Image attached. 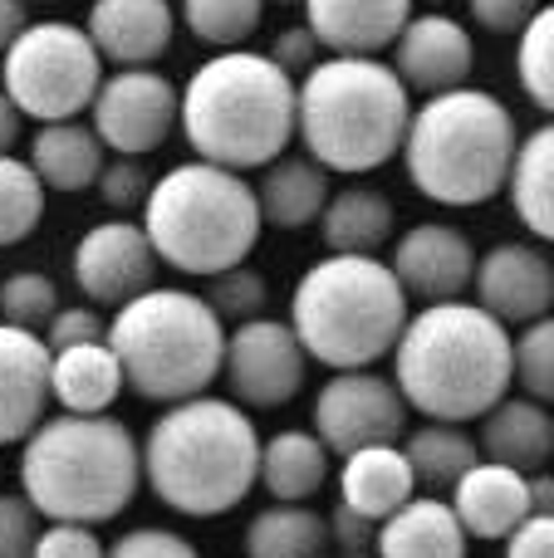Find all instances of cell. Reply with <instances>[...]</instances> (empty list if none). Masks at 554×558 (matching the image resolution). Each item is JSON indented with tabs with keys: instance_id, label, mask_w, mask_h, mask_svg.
I'll use <instances>...</instances> for the list:
<instances>
[{
	"instance_id": "obj_1",
	"label": "cell",
	"mask_w": 554,
	"mask_h": 558,
	"mask_svg": "<svg viewBox=\"0 0 554 558\" xmlns=\"http://www.w3.org/2000/svg\"><path fill=\"white\" fill-rule=\"evenodd\" d=\"M510 343L516 333L477 299L422 304V314H408L388 353L393 383L408 412H422L427 422H477L516 387Z\"/></svg>"
},
{
	"instance_id": "obj_2",
	"label": "cell",
	"mask_w": 554,
	"mask_h": 558,
	"mask_svg": "<svg viewBox=\"0 0 554 558\" xmlns=\"http://www.w3.org/2000/svg\"><path fill=\"white\" fill-rule=\"evenodd\" d=\"M143 441V485L177 514L216 520L261 485V432L231 397H186L153 416Z\"/></svg>"
},
{
	"instance_id": "obj_3",
	"label": "cell",
	"mask_w": 554,
	"mask_h": 558,
	"mask_svg": "<svg viewBox=\"0 0 554 558\" xmlns=\"http://www.w3.org/2000/svg\"><path fill=\"white\" fill-rule=\"evenodd\" d=\"M143 490V441L113 412L45 416L20 441V495L45 520L108 524Z\"/></svg>"
},
{
	"instance_id": "obj_4",
	"label": "cell",
	"mask_w": 554,
	"mask_h": 558,
	"mask_svg": "<svg viewBox=\"0 0 554 558\" xmlns=\"http://www.w3.org/2000/svg\"><path fill=\"white\" fill-rule=\"evenodd\" d=\"M196 162L226 172H261L290 153L294 137V78L255 49H221L192 69L177 108Z\"/></svg>"
},
{
	"instance_id": "obj_5",
	"label": "cell",
	"mask_w": 554,
	"mask_h": 558,
	"mask_svg": "<svg viewBox=\"0 0 554 558\" xmlns=\"http://www.w3.org/2000/svg\"><path fill=\"white\" fill-rule=\"evenodd\" d=\"M412 123L408 84L369 54H329L294 84V137L304 157L339 177H363L402 157Z\"/></svg>"
},
{
	"instance_id": "obj_6",
	"label": "cell",
	"mask_w": 554,
	"mask_h": 558,
	"mask_svg": "<svg viewBox=\"0 0 554 558\" xmlns=\"http://www.w3.org/2000/svg\"><path fill=\"white\" fill-rule=\"evenodd\" d=\"M516 113L486 88H447L412 108L402 162L408 182L437 206H481L506 192L516 162Z\"/></svg>"
},
{
	"instance_id": "obj_7",
	"label": "cell",
	"mask_w": 554,
	"mask_h": 558,
	"mask_svg": "<svg viewBox=\"0 0 554 558\" xmlns=\"http://www.w3.org/2000/svg\"><path fill=\"white\" fill-rule=\"evenodd\" d=\"M408 324V289L378 255H324L290 294V328L329 373L373 367Z\"/></svg>"
},
{
	"instance_id": "obj_8",
	"label": "cell",
	"mask_w": 554,
	"mask_h": 558,
	"mask_svg": "<svg viewBox=\"0 0 554 558\" xmlns=\"http://www.w3.org/2000/svg\"><path fill=\"white\" fill-rule=\"evenodd\" d=\"M108 348L133 397L157 407L212 392L226 363V324L192 289L153 284L108 318Z\"/></svg>"
},
{
	"instance_id": "obj_9",
	"label": "cell",
	"mask_w": 554,
	"mask_h": 558,
	"mask_svg": "<svg viewBox=\"0 0 554 558\" xmlns=\"http://www.w3.org/2000/svg\"><path fill=\"white\" fill-rule=\"evenodd\" d=\"M143 231L157 265L177 275L212 279L231 265H245L261 245V202L241 172L212 162H182L153 182L143 202Z\"/></svg>"
},
{
	"instance_id": "obj_10",
	"label": "cell",
	"mask_w": 554,
	"mask_h": 558,
	"mask_svg": "<svg viewBox=\"0 0 554 558\" xmlns=\"http://www.w3.org/2000/svg\"><path fill=\"white\" fill-rule=\"evenodd\" d=\"M98 84H104V59L88 29L74 20H29L15 45L0 54V88L35 123H64L88 113Z\"/></svg>"
},
{
	"instance_id": "obj_11",
	"label": "cell",
	"mask_w": 554,
	"mask_h": 558,
	"mask_svg": "<svg viewBox=\"0 0 554 558\" xmlns=\"http://www.w3.org/2000/svg\"><path fill=\"white\" fill-rule=\"evenodd\" d=\"M402 432H408V402L398 383L373 367L334 373L314 397V436L339 461L363 446H398Z\"/></svg>"
},
{
	"instance_id": "obj_12",
	"label": "cell",
	"mask_w": 554,
	"mask_h": 558,
	"mask_svg": "<svg viewBox=\"0 0 554 558\" xmlns=\"http://www.w3.org/2000/svg\"><path fill=\"white\" fill-rule=\"evenodd\" d=\"M304 373H310V353L285 318L261 314L226 328L221 377L231 387V402H241L245 412H275V407L294 402Z\"/></svg>"
},
{
	"instance_id": "obj_13",
	"label": "cell",
	"mask_w": 554,
	"mask_h": 558,
	"mask_svg": "<svg viewBox=\"0 0 554 558\" xmlns=\"http://www.w3.org/2000/svg\"><path fill=\"white\" fill-rule=\"evenodd\" d=\"M182 88L157 69H113L104 74L94 104H88V128L113 157H147L172 137Z\"/></svg>"
},
{
	"instance_id": "obj_14",
	"label": "cell",
	"mask_w": 554,
	"mask_h": 558,
	"mask_svg": "<svg viewBox=\"0 0 554 558\" xmlns=\"http://www.w3.org/2000/svg\"><path fill=\"white\" fill-rule=\"evenodd\" d=\"M69 270H74V284L84 289V299L94 308H123L128 299L153 289L157 255L143 221L113 216V221H98L79 235L74 255H69Z\"/></svg>"
},
{
	"instance_id": "obj_15",
	"label": "cell",
	"mask_w": 554,
	"mask_h": 558,
	"mask_svg": "<svg viewBox=\"0 0 554 558\" xmlns=\"http://www.w3.org/2000/svg\"><path fill=\"white\" fill-rule=\"evenodd\" d=\"M477 260L471 241L447 221H422L393 241V275L408 289V299L422 304H447V299H467L471 279H477Z\"/></svg>"
},
{
	"instance_id": "obj_16",
	"label": "cell",
	"mask_w": 554,
	"mask_h": 558,
	"mask_svg": "<svg viewBox=\"0 0 554 558\" xmlns=\"http://www.w3.org/2000/svg\"><path fill=\"white\" fill-rule=\"evenodd\" d=\"M471 294L486 314H496L501 324H520L530 318H545L554 308V265L540 245L526 241H506L491 245L477 260V279H471Z\"/></svg>"
},
{
	"instance_id": "obj_17",
	"label": "cell",
	"mask_w": 554,
	"mask_h": 558,
	"mask_svg": "<svg viewBox=\"0 0 554 558\" xmlns=\"http://www.w3.org/2000/svg\"><path fill=\"white\" fill-rule=\"evenodd\" d=\"M477 69V45H471V29L461 20L427 10V15H412L402 25V35L393 39V74L408 84V94H447L461 88Z\"/></svg>"
},
{
	"instance_id": "obj_18",
	"label": "cell",
	"mask_w": 554,
	"mask_h": 558,
	"mask_svg": "<svg viewBox=\"0 0 554 558\" xmlns=\"http://www.w3.org/2000/svg\"><path fill=\"white\" fill-rule=\"evenodd\" d=\"M84 29L104 64L153 69L172 49L177 5L172 0H94Z\"/></svg>"
},
{
	"instance_id": "obj_19",
	"label": "cell",
	"mask_w": 554,
	"mask_h": 558,
	"mask_svg": "<svg viewBox=\"0 0 554 558\" xmlns=\"http://www.w3.org/2000/svg\"><path fill=\"white\" fill-rule=\"evenodd\" d=\"M49 412V343L0 324V446H20Z\"/></svg>"
},
{
	"instance_id": "obj_20",
	"label": "cell",
	"mask_w": 554,
	"mask_h": 558,
	"mask_svg": "<svg viewBox=\"0 0 554 558\" xmlns=\"http://www.w3.org/2000/svg\"><path fill=\"white\" fill-rule=\"evenodd\" d=\"M412 20V0H304V25L329 54H369L393 49Z\"/></svg>"
},
{
	"instance_id": "obj_21",
	"label": "cell",
	"mask_w": 554,
	"mask_h": 558,
	"mask_svg": "<svg viewBox=\"0 0 554 558\" xmlns=\"http://www.w3.org/2000/svg\"><path fill=\"white\" fill-rule=\"evenodd\" d=\"M451 510H457L467 539H506L530 514V481L520 471L481 456L457 485H451Z\"/></svg>"
},
{
	"instance_id": "obj_22",
	"label": "cell",
	"mask_w": 554,
	"mask_h": 558,
	"mask_svg": "<svg viewBox=\"0 0 554 558\" xmlns=\"http://www.w3.org/2000/svg\"><path fill=\"white\" fill-rule=\"evenodd\" d=\"M481 456L486 461H501L520 475H535L550 465L554 456V412L535 397H501L486 416H481Z\"/></svg>"
},
{
	"instance_id": "obj_23",
	"label": "cell",
	"mask_w": 554,
	"mask_h": 558,
	"mask_svg": "<svg viewBox=\"0 0 554 558\" xmlns=\"http://www.w3.org/2000/svg\"><path fill=\"white\" fill-rule=\"evenodd\" d=\"M123 387H128L123 363L113 357L108 338L49 353V402H55L59 412H79V416L113 412V402L123 397Z\"/></svg>"
},
{
	"instance_id": "obj_24",
	"label": "cell",
	"mask_w": 554,
	"mask_h": 558,
	"mask_svg": "<svg viewBox=\"0 0 554 558\" xmlns=\"http://www.w3.org/2000/svg\"><path fill=\"white\" fill-rule=\"evenodd\" d=\"M467 530H461L451 500L442 495H412L398 514L378 524L373 549L378 558H467Z\"/></svg>"
},
{
	"instance_id": "obj_25",
	"label": "cell",
	"mask_w": 554,
	"mask_h": 558,
	"mask_svg": "<svg viewBox=\"0 0 554 558\" xmlns=\"http://www.w3.org/2000/svg\"><path fill=\"white\" fill-rule=\"evenodd\" d=\"M29 167L45 182V192H88L98 182L108 162V147L98 143V133L79 118H64V123H39L35 137H29Z\"/></svg>"
},
{
	"instance_id": "obj_26",
	"label": "cell",
	"mask_w": 554,
	"mask_h": 558,
	"mask_svg": "<svg viewBox=\"0 0 554 558\" xmlns=\"http://www.w3.org/2000/svg\"><path fill=\"white\" fill-rule=\"evenodd\" d=\"M412 490H418V475H412L402 446H363V451L344 456L339 500L359 510L363 520L383 524L412 500Z\"/></svg>"
},
{
	"instance_id": "obj_27",
	"label": "cell",
	"mask_w": 554,
	"mask_h": 558,
	"mask_svg": "<svg viewBox=\"0 0 554 558\" xmlns=\"http://www.w3.org/2000/svg\"><path fill=\"white\" fill-rule=\"evenodd\" d=\"M255 202H261V221L275 231H304L320 221L324 202H329V172L314 157H275L261 167L255 182Z\"/></svg>"
},
{
	"instance_id": "obj_28",
	"label": "cell",
	"mask_w": 554,
	"mask_h": 558,
	"mask_svg": "<svg viewBox=\"0 0 554 558\" xmlns=\"http://www.w3.org/2000/svg\"><path fill=\"white\" fill-rule=\"evenodd\" d=\"M393 231H398V211L378 186H344L320 211V235L329 255H378Z\"/></svg>"
},
{
	"instance_id": "obj_29",
	"label": "cell",
	"mask_w": 554,
	"mask_h": 558,
	"mask_svg": "<svg viewBox=\"0 0 554 558\" xmlns=\"http://www.w3.org/2000/svg\"><path fill=\"white\" fill-rule=\"evenodd\" d=\"M329 481V446L314 432H275L270 441H261V485L270 500L280 505H304L324 490Z\"/></svg>"
},
{
	"instance_id": "obj_30",
	"label": "cell",
	"mask_w": 554,
	"mask_h": 558,
	"mask_svg": "<svg viewBox=\"0 0 554 558\" xmlns=\"http://www.w3.org/2000/svg\"><path fill=\"white\" fill-rule=\"evenodd\" d=\"M510 211L535 241L554 245V123L535 128L510 162Z\"/></svg>"
},
{
	"instance_id": "obj_31",
	"label": "cell",
	"mask_w": 554,
	"mask_h": 558,
	"mask_svg": "<svg viewBox=\"0 0 554 558\" xmlns=\"http://www.w3.org/2000/svg\"><path fill=\"white\" fill-rule=\"evenodd\" d=\"M245 558H329V520L310 505H265L241 534Z\"/></svg>"
},
{
	"instance_id": "obj_32",
	"label": "cell",
	"mask_w": 554,
	"mask_h": 558,
	"mask_svg": "<svg viewBox=\"0 0 554 558\" xmlns=\"http://www.w3.org/2000/svg\"><path fill=\"white\" fill-rule=\"evenodd\" d=\"M402 456H408L418 485H427V490H451V485L481 461V441L451 422H427V426H418V432H408Z\"/></svg>"
},
{
	"instance_id": "obj_33",
	"label": "cell",
	"mask_w": 554,
	"mask_h": 558,
	"mask_svg": "<svg viewBox=\"0 0 554 558\" xmlns=\"http://www.w3.org/2000/svg\"><path fill=\"white\" fill-rule=\"evenodd\" d=\"M45 182L15 153H0V251L29 241L45 221Z\"/></svg>"
},
{
	"instance_id": "obj_34",
	"label": "cell",
	"mask_w": 554,
	"mask_h": 558,
	"mask_svg": "<svg viewBox=\"0 0 554 558\" xmlns=\"http://www.w3.org/2000/svg\"><path fill=\"white\" fill-rule=\"evenodd\" d=\"M177 20H182L202 45L241 49L245 39L261 29L265 0H182V5H177Z\"/></svg>"
},
{
	"instance_id": "obj_35",
	"label": "cell",
	"mask_w": 554,
	"mask_h": 558,
	"mask_svg": "<svg viewBox=\"0 0 554 558\" xmlns=\"http://www.w3.org/2000/svg\"><path fill=\"white\" fill-rule=\"evenodd\" d=\"M516 74H520V88H526L530 104L554 118V0L540 5L535 20L520 29Z\"/></svg>"
},
{
	"instance_id": "obj_36",
	"label": "cell",
	"mask_w": 554,
	"mask_h": 558,
	"mask_svg": "<svg viewBox=\"0 0 554 558\" xmlns=\"http://www.w3.org/2000/svg\"><path fill=\"white\" fill-rule=\"evenodd\" d=\"M510 357H516L520 392L554 407V314L530 318L516 333V343H510Z\"/></svg>"
},
{
	"instance_id": "obj_37",
	"label": "cell",
	"mask_w": 554,
	"mask_h": 558,
	"mask_svg": "<svg viewBox=\"0 0 554 558\" xmlns=\"http://www.w3.org/2000/svg\"><path fill=\"white\" fill-rule=\"evenodd\" d=\"M59 314V284L45 270H15L0 279V324L45 328Z\"/></svg>"
},
{
	"instance_id": "obj_38",
	"label": "cell",
	"mask_w": 554,
	"mask_h": 558,
	"mask_svg": "<svg viewBox=\"0 0 554 558\" xmlns=\"http://www.w3.org/2000/svg\"><path fill=\"white\" fill-rule=\"evenodd\" d=\"M206 304L216 308V318L221 324H245V318H261L265 304H270V284H265V275L255 270V265H231V270L212 275L206 279Z\"/></svg>"
},
{
	"instance_id": "obj_39",
	"label": "cell",
	"mask_w": 554,
	"mask_h": 558,
	"mask_svg": "<svg viewBox=\"0 0 554 558\" xmlns=\"http://www.w3.org/2000/svg\"><path fill=\"white\" fill-rule=\"evenodd\" d=\"M94 186H98V202L123 216V211H143L147 192H153V177H147V167L137 157H113V162H104Z\"/></svg>"
},
{
	"instance_id": "obj_40",
	"label": "cell",
	"mask_w": 554,
	"mask_h": 558,
	"mask_svg": "<svg viewBox=\"0 0 554 558\" xmlns=\"http://www.w3.org/2000/svg\"><path fill=\"white\" fill-rule=\"evenodd\" d=\"M39 530H45V514L25 495H0V558H35Z\"/></svg>"
},
{
	"instance_id": "obj_41",
	"label": "cell",
	"mask_w": 554,
	"mask_h": 558,
	"mask_svg": "<svg viewBox=\"0 0 554 558\" xmlns=\"http://www.w3.org/2000/svg\"><path fill=\"white\" fill-rule=\"evenodd\" d=\"M104 558H202L186 534L177 530H157V524H143V530H128L113 539V549Z\"/></svg>"
},
{
	"instance_id": "obj_42",
	"label": "cell",
	"mask_w": 554,
	"mask_h": 558,
	"mask_svg": "<svg viewBox=\"0 0 554 558\" xmlns=\"http://www.w3.org/2000/svg\"><path fill=\"white\" fill-rule=\"evenodd\" d=\"M39 338L49 343V353L74 348V343H98V338H108V318L94 304H59V314L49 318Z\"/></svg>"
},
{
	"instance_id": "obj_43",
	"label": "cell",
	"mask_w": 554,
	"mask_h": 558,
	"mask_svg": "<svg viewBox=\"0 0 554 558\" xmlns=\"http://www.w3.org/2000/svg\"><path fill=\"white\" fill-rule=\"evenodd\" d=\"M108 544L98 539L94 524H64V520H45L35 539V558H104Z\"/></svg>"
},
{
	"instance_id": "obj_44",
	"label": "cell",
	"mask_w": 554,
	"mask_h": 558,
	"mask_svg": "<svg viewBox=\"0 0 554 558\" xmlns=\"http://www.w3.org/2000/svg\"><path fill=\"white\" fill-rule=\"evenodd\" d=\"M545 0H467L471 20H477L486 35H520V29L535 20V10Z\"/></svg>"
},
{
	"instance_id": "obj_45",
	"label": "cell",
	"mask_w": 554,
	"mask_h": 558,
	"mask_svg": "<svg viewBox=\"0 0 554 558\" xmlns=\"http://www.w3.org/2000/svg\"><path fill=\"white\" fill-rule=\"evenodd\" d=\"M270 59L294 78V84H300V78L320 64V39H314L310 25H285L280 35L270 39Z\"/></svg>"
},
{
	"instance_id": "obj_46",
	"label": "cell",
	"mask_w": 554,
	"mask_h": 558,
	"mask_svg": "<svg viewBox=\"0 0 554 558\" xmlns=\"http://www.w3.org/2000/svg\"><path fill=\"white\" fill-rule=\"evenodd\" d=\"M373 539H378V524L363 520L359 510H349L344 500L329 510V549H339V554H369Z\"/></svg>"
},
{
	"instance_id": "obj_47",
	"label": "cell",
	"mask_w": 554,
	"mask_h": 558,
	"mask_svg": "<svg viewBox=\"0 0 554 558\" xmlns=\"http://www.w3.org/2000/svg\"><path fill=\"white\" fill-rule=\"evenodd\" d=\"M501 544L506 558H554V514H526Z\"/></svg>"
},
{
	"instance_id": "obj_48",
	"label": "cell",
	"mask_w": 554,
	"mask_h": 558,
	"mask_svg": "<svg viewBox=\"0 0 554 558\" xmlns=\"http://www.w3.org/2000/svg\"><path fill=\"white\" fill-rule=\"evenodd\" d=\"M25 25H29V0H0V54L15 45Z\"/></svg>"
},
{
	"instance_id": "obj_49",
	"label": "cell",
	"mask_w": 554,
	"mask_h": 558,
	"mask_svg": "<svg viewBox=\"0 0 554 558\" xmlns=\"http://www.w3.org/2000/svg\"><path fill=\"white\" fill-rule=\"evenodd\" d=\"M25 137V113L10 104V94L0 88V153H15V143Z\"/></svg>"
},
{
	"instance_id": "obj_50",
	"label": "cell",
	"mask_w": 554,
	"mask_h": 558,
	"mask_svg": "<svg viewBox=\"0 0 554 558\" xmlns=\"http://www.w3.org/2000/svg\"><path fill=\"white\" fill-rule=\"evenodd\" d=\"M530 514H554V475H530Z\"/></svg>"
},
{
	"instance_id": "obj_51",
	"label": "cell",
	"mask_w": 554,
	"mask_h": 558,
	"mask_svg": "<svg viewBox=\"0 0 554 558\" xmlns=\"http://www.w3.org/2000/svg\"><path fill=\"white\" fill-rule=\"evenodd\" d=\"M265 5H304V0H265Z\"/></svg>"
},
{
	"instance_id": "obj_52",
	"label": "cell",
	"mask_w": 554,
	"mask_h": 558,
	"mask_svg": "<svg viewBox=\"0 0 554 558\" xmlns=\"http://www.w3.org/2000/svg\"><path fill=\"white\" fill-rule=\"evenodd\" d=\"M334 558H369V554H334Z\"/></svg>"
},
{
	"instance_id": "obj_53",
	"label": "cell",
	"mask_w": 554,
	"mask_h": 558,
	"mask_svg": "<svg viewBox=\"0 0 554 558\" xmlns=\"http://www.w3.org/2000/svg\"><path fill=\"white\" fill-rule=\"evenodd\" d=\"M427 5H447V0H427Z\"/></svg>"
}]
</instances>
